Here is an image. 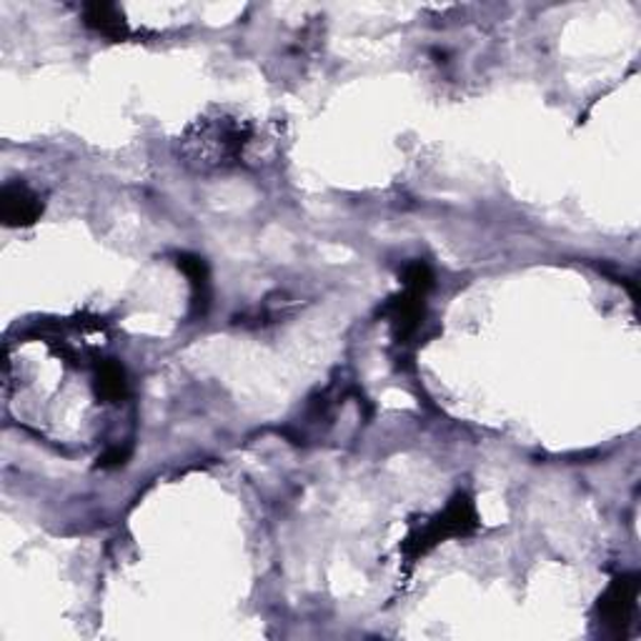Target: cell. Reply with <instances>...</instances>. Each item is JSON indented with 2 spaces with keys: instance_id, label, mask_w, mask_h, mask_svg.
Masks as SVG:
<instances>
[{
  "instance_id": "4",
  "label": "cell",
  "mask_w": 641,
  "mask_h": 641,
  "mask_svg": "<svg viewBox=\"0 0 641 641\" xmlns=\"http://www.w3.org/2000/svg\"><path fill=\"white\" fill-rule=\"evenodd\" d=\"M44 216V201L21 181H11L0 191V221L8 229H28Z\"/></svg>"
},
{
  "instance_id": "3",
  "label": "cell",
  "mask_w": 641,
  "mask_h": 641,
  "mask_svg": "<svg viewBox=\"0 0 641 641\" xmlns=\"http://www.w3.org/2000/svg\"><path fill=\"white\" fill-rule=\"evenodd\" d=\"M639 577L637 573H621L614 577L606 592L596 602V621L606 637L621 639L627 637L629 624L634 619L637 598H639Z\"/></svg>"
},
{
  "instance_id": "8",
  "label": "cell",
  "mask_w": 641,
  "mask_h": 641,
  "mask_svg": "<svg viewBox=\"0 0 641 641\" xmlns=\"http://www.w3.org/2000/svg\"><path fill=\"white\" fill-rule=\"evenodd\" d=\"M179 268L191 281L193 311H196L198 316H204L210 306V274L206 261L201 256H193V253H181Z\"/></svg>"
},
{
  "instance_id": "6",
  "label": "cell",
  "mask_w": 641,
  "mask_h": 641,
  "mask_svg": "<svg viewBox=\"0 0 641 641\" xmlns=\"http://www.w3.org/2000/svg\"><path fill=\"white\" fill-rule=\"evenodd\" d=\"M93 394H96V399L100 403H108V407H121V403L131 399L129 374H125L121 361H96V368H93Z\"/></svg>"
},
{
  "instance_id": "7",
  "label": "cell",
  "mask_w": 641,
  "mask_h": 641,
  "mask_svg": "<svg viewBox=\"0 0 641 641\" xmlns=\"http://www.w3.org/2000/svg\"><path fill=\"white\" fill-rule=\"evenodd\" d=\"M83 23H86V28L96 31L98 36L111 40H125L131 36L129 21H125L121 8L113 3H86L83 5Z\"/></svg>"
},
{
  "instance_id": "1",
  "label": "cell",
  "mask_w": 641,
  "mask_h": 641,
  "mask_svg": "<svg viewBox=\"0 0 641 641\" xmlns=\"http://www.w3.org/2000/svg\"><path fill=\"white\" fill-rule=\"evenodd\" d=\"M403 291L386 303L384 314L389 316L396 343H409L426 316V297L434 289V271L424 261H411L403 268Z\"/></svg>"
},
{
  "instance_id": "5",
  "label": "cell",
  "mask_w": 641,
  "mask_h": 641,
  "mask_svg": "<svg viewBox=\"0 0 641 641\" xmlns=\"http://www.w3.org/2000/svg\"><path fill=\"white\" fill-rule=\"evenodd\" d=\"M201 146H204L201 164L223 166L241 156L243 146H246V133L235 125H210L208 133H201Z\"/></svg>"
},
{
  "instance_id": "9",
  "label": "cell",
  "mask_w": 641,
  "mask_h": 641,
  "mask_svg": "<svg viewBox=\"0 0 641 641\" xmlns=\"http://www.w3.org/2000/svg\"><path fill=\"white\" fill-rule=\"evenodd\" d=\"M129 449L125 446H108L106 453H100L98 459V469H116L121 467V463H125V459H129Z\"/></svg>"
},
{
  "instance_id": "2",
  "label": "cell",
  "mask_w": 641,
  "mask_h": 641,
  "mask_svg": "<svg viewBox=\"0 0 641 641\" xmlns=\"http://www.w3.org/2000/svg\"><path fill=\"white\" fill-rule=\"evenodd\" d=\"M476 529L479 513L474 501H471L469 494H457L442 513H436L428 524L409 534L407 542H403V556H407L409 561H416L424 554L432 552L434 546L444 544L446 539L469 536L474 534Z\"/></svg>"
}]
</instances>
